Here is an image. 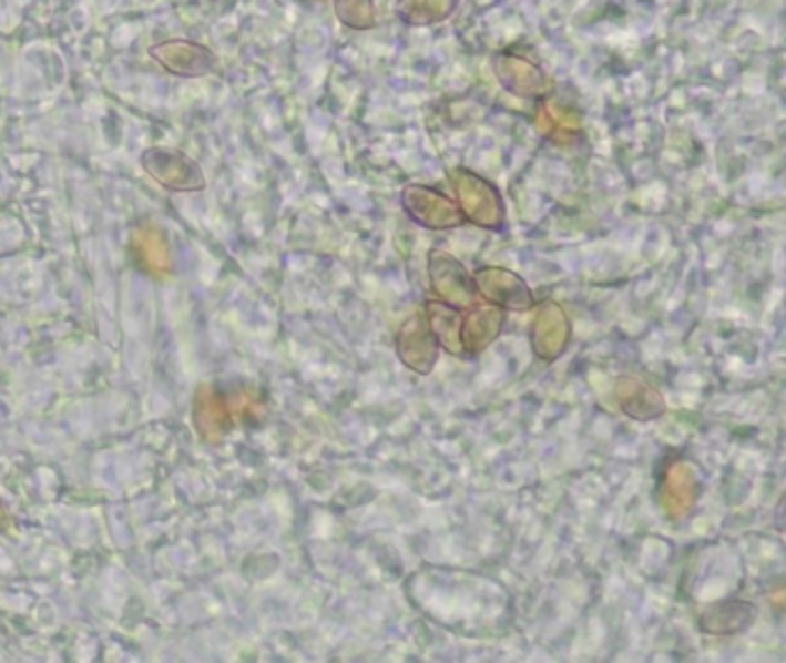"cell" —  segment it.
<instances>
[{
    "mask_svg": "<svg viewBox=\"0 0 786 663\" xmlns=\"http://www.w3.org/2000/svg\"><path fill=\"white\" fill-rule=\"evenodd\" d=\"M335 12L339 21L348 28L365 30L374 26V3L371 0H335Z\"/></svg>",
    "mask_w": 786,
    "mask_h": 663,
    "instance_id": "obj_6",
    "label": "cell"
},
{
    "mask_svg": "<svg viewBox=\"0 0 786 663\" xmlns=\"http://www.w3.org/2000/svg\"><path fill=\"white\" fill-rule=\"evenodd\" d=\"M491 65H493V72H497L499 83L508 90V93H512L517 98L538 100L549 93V88H551L549 76L527 58L512 55V53H499V55H493Z\"/></svg>",
    "mask_w": 786,
    "mask_h": 663,
    "instance_id": "obj_3",
    "label": "cell"
},
{
    "mask_svg": "<svg viewBox=\"0 0 786 663\" xmlns=\"http://www.w3.org/2000/svg\"><path fill=\"white\" fill-rule=\"evenodd\" d=\"M457 8V0H399L397 17L411 26H431L446 21Z\"/></svg>",
    "mask_w": 786,
    "mask_h": 663,
    "instance_id": "obj_4",
    "label": "cell"
},
{
    "mask_svg": "<svg viewBox=\"0 0 786 663\" xmlns=\"http://www.w3.org/2000/svg\"><path fill=\"white\" fill-rule=\"evenodd\" d=\"M151 58L157 60L166 72L183 79L206 76L215 70L217 63L215 53L211 49L187 40H171V42L155 44L151 49Z\"/></svg>",
    "mask_w": 786,
    "mask_h": 663,
    "instance_id": "obj_2",
    "label": "cell"
},
{
    "mask_svg": "<svg viewBox=\"0 0 786 663\" xmlns=\"http://www.w3.org/2000/svg\"><path fill=\"white\" fill-rule=\"evenodd\" d=\"M143 166L166 190L198 192L206 187L201 169L187 155L173 153V150H151L143 155Z\"/></svg>",
    "mask_w": 786,
    "mask_h": 663,
    "instance_id": "obj_1",
    "label": "cell"
},
{
    "mask_svg": "<svg viewBox=\"0 0 786 663\" xmlns=\"http://www.w3.org/2000/svg\"><path fill=\"white\" fill-rule=\"evenodd\" d=\"M459 192H461V198L466 201V205H469L473 210V215L482 222V224H491L493 220V210H497V201L491 203V190L480 183L478 177H466L459 183Z\"/></svg>",
    "mask_w": 786,
    "mask_h": 663,
    "instance_id": "obj_5",
    "label": "cell"
}]
</instances>
